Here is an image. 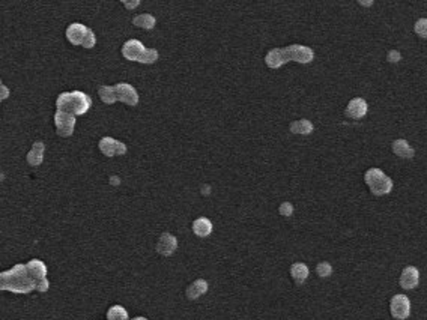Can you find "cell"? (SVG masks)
<instances>
[{"instance_id":"cell-1","label":"cell","mask_w":427,"mask_h":320,"mask_svg":"<svg viewBox=\"0 0 427 320\" xmlns=\"http://www.w3.org/2000/svg\"><path fill=\"white\" fill-rule=\"evenodd\" d=\"M36 281L31 275L27 265H17L0 274V288L14 293H31L36 288Z\"/></svg>"},{"instance_id":"cell-2","label":"cell","mask_w":427,"mask_h":320,"mask_svg":"<svg viewBox=\"0 0 427 320\" xmlns=\"http://www.w3.org/2000/svg\"><path fill=\"white\" fill-rule=\"evenodd\" d=\"M315 57L313 50L304 45H289L284 48H274L271 50L266 57L265 62L269 68H280L283 64L289 62V61H295L299 64H308L311 62Z\"/></svg>"},{"instance_id":"cell-3","label":"cell","mask_w":427,"mask_h":320,"mask_svg":"<svg viewBox=\"0 0 427 320\" xmlns=\"http://www.w3.org/2000/svg\"><path fill=\"white\" fill-rule=\"evenodd\" d=\"M91 104H92L91 98L86 94L80 92V91L61 94L58 96V101H56V105H58L59 111H65V113L74 114V116L84 114L89 110Z\"/></svg>"},{"instance_id":"cell-4","label":"cell","mask_w":427,"mask_h":320,"mask_svg":"<svg viewBox=\"0 0 427 320\" xmlns=\"http://www.w3.org/2000/svg\"><path fill=\"white\" fill-rule=\"evenodd\" d=\"M122 54L125 59L140 64H154L158 59V51L155 48H145V45L137 39H130L124 44Z\"/></svg>"},{"instance_id":"cell-5","label":"cell","mask_w":427,"mask_h":320,"mask_svg":"<svg viewBox=\"0 0 427 320\" xmlns=\"http://www.w3.org/2000/svg\"><path fill=\"white\" fill-rule=\"evenodd\" d=\"M364 182L375 195H385L393 190V181L381 168L367 170L364 174Z\"/></svg>"},{"instance_id":"cell-6","label":"cell","mask_w":427,"mask_h":320,"mask_svg":"<svg viewBox=\"0 0 427 320\" xmlns=\"http://www.w3.org/2000/svg\"><path fill=\"white\" fill-rule=\"evenodd\" d=\"M390 313L397 320H406L411 314V301L405 295H395L390 301Z\"/></svg>"},{"instance_id":"cell-7","label":"cell","mask_w":427,"mask_h":320,"mask_svg":"<svg viewBox=\"0 0 427 320\" xmlns=\"http://www.w3.org/2000/svg\"><path fill=\"white\" fill-rule=\"evenodd\" d=\"M54 124H56V131L61 137H69L72 135L75 128V116L58 110L54 116Z\"/></svg>"},{"instance_id":"cell-8","label":"cell","mask_w":427,"mask_h":320,"mask_svg":"<svg viewBox=\"0 0 427 320\" xmlns=\"http://www.w3.org/2000/svg\"><path fill=\"white\" fill-rule=\"evenodd\" d=\"M99 149L105 157H115V155H124L127 152V146L121 143L119 140H115L111 137H104L99 140Z\"/></svg>"},{"instance_id":"cell-9","label":"cell","mask_w":427,"mask_h":320,"mask_svg":"<svg viewBox=\"0 0 427 320\" xmlns=\"http://www.w3.org/2000/svg\"><path fill=\"white\" fill-rule=\"evenodd\" d=\"M115 91H116V95H118V101H121V102H125L128 105H135L138 102V95H137L135 89L128 83L116 84Z\"/></svg>"},{"instance_id":"cell-10","label":"cell","mask_w":427,"mask_h":320,"mask_svg":"<svg viewBox=\"0 0 427 320\" xmlns=\"http://www.w3.org/2000/svg\"><path fill=\"white\" fill-rule=\"evenodd\" d=\"M418 281H420V272L417 268L414 266H406L403 271H402V275H400V287L405 288V290H412L418 286Z\"/></svg>"},{"instance_id":"cell-11","label":"cell","mask_w":427,"mask_h":320,"mask_svg":"<svg viewBox=\"0 0 427 320\" xmlns=\"http://www.w3.org/2000/svg\"><path fill=\"white\" fill-rule=\"evenodd\" d=\"M178 248V239L170 235V233H163L157 242V251L163 256H170L175 253V250Z\"/></svg>"},{"instance_id":"cell-12","label":"cell","mask_w":427,"mask_h":320,"mask_svg":"<svg viewBox=\"0 0 427 320\" xmlns=\"http://www.w3.org/2000/svg\"><path fill=\"white\" fill-rule=\"evenodd\" d=\"M88 32H89V29L86 26H83L80 23H74L66 29V38L74 45H83V41H84Z\"/></svg>"},{"instance_id":"cell-13","label":"cell","mask_w":427,"mask_h":320,"mask_svg":"<svg viewBox=\"0 0 427 320\" xmlns=\"http://www.w3.org/2000/svg\"><path fill=\"white\" fill-rule=\"evenodd\" d=\"M367 113V102L362 98H354L346 107V116L352 119H361Z\"/></svg>"},{"instance_id":"cell-14","label":"cell","mask_w":427,"mask_h":320,"mask_svg":"<svg viewBox=\"0 0 427 320\" xmlns=\"http://www.w3.org/2000/svg\"><path fill=\"white\" fill-rule=\"evenodd\" d=\"M27 269L31 272L35 281L39 283L41 280H45L47 278V266L44 265V261L38 260V258H33L27 263Z\"/></svg>"},{"instance_id":"cell-15","label":"cell","mask_w":427,"mask_h":320,"mask_svg":"<svg viewBox=\"0 0 427 320\" xmlns=\"http://www.w3.org/2000/svg\"><path fill=\"white\" fill-rule=\"evenodd\" d=\"M393 152H394L397 157H400V158H412L414 155H415V152H414V149L411 148V144L406 141V140H403V138H398V140H395L394 143H393Z\"/></svg>"},{"instance_id":"cell-16","label":"cell","mask_w":427,"mask_h":320,"mask_svg":"<svg viewBox=\"0 0 427 320\" xmlns=\"http://www.w3.org/2000/svg\"><path fill=\"white\" fill-rule=\"evenodd\" d=\"M44 151H45V146L42 141H35L32 146V151L27 154V162L31 165H39L42 160H44Z\"/></svg>"},{"instance_id":"cell-17","label":"cell","mask_w":427,"mask_h":320,"mask_svg":"<svg viewBox=\"0 0 427 320\" xmlns=\"http://www.w3.org/2000/svg\"><path fill=\"white\" fill-rule=\"evenodd\" d=\"M291 275L296 284H302L308 277V268L304 263H294L291 266Z\"/></svg>"},{"instance_id":"cell-18","label":"cell","mask_w":427,"mask_h":320,"mask_svg":"<svg viewBox=\"0 0 427 320\" xmlns=\"http://www.w3.org/2000/svg\"><path fill=\"white\" fill-rule=\"evenodd\" d=\"M208 290V283L205 280H196L187 287V296L188 299H197Z\"/></svg>"},{"instance_id":"cell-19","label":"cell","mask_w":427,"mask_h":320,"mask_svg":"<svg viewBox=\"0 0 427 320\" xmlns=\"http://www.w3.org/2000/svg\"><path fill=\"white\" fill-rule=\"evenodd\" d=\"M193 231L198 238H206L212 231V224L208 218H197L193 223Z\"/></svg>"},{"instance_id":"cell-20","label":"cell","mask_w":427,"mask_h":320,"mask_svg":"<svg viewBox=\"0 0 427 320\" xmlns=\"http://www.w3.org/2000/svg\"><path fill=\"white\" fill-rule=\"evenodd\" d=\"M291 131L294 134H310L313 131V124L307 119H299L291 124Z\"/></svg>"},{"instance_id":"cell-21","label":"cell","mask_w":427,"mask_h":320,"mask_svg":"<svg viewBox=\"0 0 427 320\" xmlns=\"http://www.w3.org/2000/svg\"><path fill=\"white\" fill-rule=\"evenodd\" d=\"M132 24L137 26V27H141V29H154L155 18L151 14H141V15H137L132 20Z\"/></svg>"},{"instance_id":"cell-22","label":"cell","mask_w":427,"mask_h":320,"mask_svg":"<svg viewBox=\"0 0 427 320\" xmlns=\"http://www.w3.org/2000/svg\"><path fill=\"white\" fill-rule=\"evenodd\" d=\"M98 94L99 98L102 99L104 104H115V102L118 101L116 91H115V88H111V86H101Z\"/></svg>"},{"instance_id":"cell-23","label":"cell","mask_w":427,"mask_h":320,"mask_svg":"<svg viewBox=\"0 0 427 320\" xmlns=\"http://www.w3.org/2000/svg\"><path fill=\"white\" fill-rule=\"evenodd\" d=\"M107 320H128V313L121 305H113L107 311Z\"/></svg>"},{"instance_id":"cell-24","label":"cell","mask_w":427,"mask_h":320,"mask_svg":"<svg viewBox=\"0 0 427 320\" xmlns=\"http://www.w3.org/2000/svg\"><path fill=\"white\" fill-rule=\"evenodd\" d=\"M316 272H318L319 277L327 278V277H329V275L332 274V266L329 265L328 261H321V263L316 266Z\"/></svg>"},{"instance_id":"cell-25","label":"cell","mask_w":427,"mask_h":320,"mask_svg":"<svg viewBox=\"0 0 427 320\" xmlns=\"http://www.w3.org/2000/svg\"><path fill=\"white\" fill-rule=\"evenodd\" d=\"M414 31L418 36L421 38H427V18H420L415 26H414Z\"/></svg>"},{"instance_id":"cell-26","label":"cell","mask_w":427,"mask_h":320,"mask_svg":"<svg viewBox=\"0 0 427 320\" xmlns=\"http://www.w3.org/2000/svg\"><path fill=\"white\" fill-rule=\"evenodd\" d=\"M278 212H280V215H283V217H289V215H292V212H294V206H292V203H289V201L281 203V205H280V208H278Z\"/></svg>"},{"instance_id":"cell-27","label":"cell","mask_w":427,"mask_h":320,"mask_svg":"<svg viewBox=\"0 0 427 320\" xmlns=\"http://www.w3.org/2000/svg\"><path fill=\"white\" fill-rule=\"evenodd\" d=\"M94 45H95V35H94V32L89 29V32H88L86 38H84V41H83V47H86V48H92Z\"/></svg>"},{"instance_id":"cell-28","label":"cell","mask_w":427,"mask_h":320,"mask_svg":"<svg viewBox=\"0 0 427 320\" xmlns=\"http://www.w3.org/2000/svg\"><path fill=\"white\" fill-rule=\"evenodd\" d=\"M400 59H402V56H400V53H398L397 50H391V51L388 53V56H387V61L391 62V64H397Z\"/></svg>"},{"instance_id":"cell-29","label":"cell","mask_w":427,"mask_h":320,"mask_svg":"<svg viewBox=\"0 0 427 320\" xmlns=\"http://www.w3.org/2000/svg\"><path fill=\"white\" fill-rule=\"evenodd\" d=\"M36 290L41 292V293H42V292H47V290H48V280H47V278H45V280H41V281L36 284Z\"/></svg>"},{"instance_id":"cell-30","label":"cell","mask_w":427,"mask_h":320,"mask_svg":"<svg viewBox=\"0 0 427 320\" xmlns=\"http://www.w3.org/2000/svg\"><path fill=\"white\" fill-rule=\"evenodd\" d=\"M138 3H140L138 0H132V2H128V0H124V5H125V6H127L128 9H134L135 6H138Z\"/></svg>"},{"instance_id":"cell-31","label":"cell","mask_w":427,"mask_h":320,"mask_svg":"<svg viewBox=\"0 0 427 320\" xmlns=\"http://www.w3.org/2000/svg\"><path fill=\"white\" fill-rule=\"evenodd\" d=\"M6 96H8V89L2 84V99H3V98H6Z\"/></svg>"},{"instance_id":"cell-32","label":"cell","mask_w":427,"mask_h":320,"mask_svg":"<svg viewBox=\"0 0 427 320\" xmlns=\"http://www.w3.org/2000/svg\"><path fill=\"white\" fill-rule=\"evenodd\" d=\"M132 320H146V319H145V317H134Z\"/></svg>"}]
</instances>
